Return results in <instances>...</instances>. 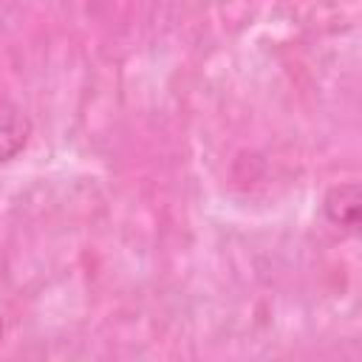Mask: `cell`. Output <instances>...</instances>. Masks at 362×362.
<instances>
[{
    "mask_svg": "<svg viewBox=\"0 0 362 362\" xmlns=\"http://www.w3.org/2000/svg\"><path fill=\"white\" fill-rule=\"evenodd\" d=\"M31 136V122L28 116L8 99H0V164L11 161Z\"/></svg>",
    "mask_w": 362,
    "mask_h": 362,
    "instance_id": "6da1fadb",
    "label": "cell"
},
{
    "mask_svg": "<svg viewBox=\"0 0 362 362\" xmlns=\"http://www.w3.org/2000/svg\"><path fill=\"white\" fill-rule=\"evenodd\" d=\"M322 209L334 226H339L345 232H356V226H359V184L348 181V184L334 187L325 195Z\"/></svg>",
    "mask_w": 362,
    "mask_h": 362,
    "instance_id": "7a4b0ae2",
    "label": "cell"
},
{
    "mask_svg": "<svg viewBox=\"0 0 362 362\" xmlns=\"http://www.w3.org/2000/svg\"><path fill=\"white\" fill-rule=\"evenodd\" d=\"M0 337H3V322H0Z\"/></svg>",
    "mask_w": 362,
    "mask_h": 362,
    "instance_id": "3957f363",
    "label": "cell"
}]
</instances>
